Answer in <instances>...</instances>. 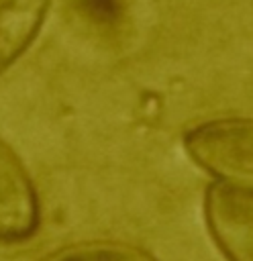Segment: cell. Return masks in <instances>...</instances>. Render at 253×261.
Segmentation results:
<instances>
[{"label": "cell", "instance_id": "1", "mask_svg": "<svg viewBox=\"0 0 253 261\" xmlns=\"http://www.w3.org/2000/svg\"><path fill=\"white\" fill-rule=\"evenodd\" d=\"M188 157L214 181L253 192V118L220 116L184 133Z\"/></svg>", "mask_w": 253, "mask_h": 261}, {"label": "cell", "instance_id": "2", "mask_svg": "<svg viewBox=\"0 0 253 261\" xmlns=\"http://www.w3.org/2000/svg\"><path fill=\"white\" fill-rule=\"evenodd\" d=\"M210 239L226 261H253V192L210 181L202 200Z\"/></svg>", "mask_w": 253, "mask_h": 261}, {"label": "cell", "instance_id": "3", "mask_svg": "<svg viewBox=\"0 0 253 261\" xmlns=\"http://www.w3.org/2000/svg\"><path fill=\"white\" fill-rule=\"evenodd\" d=\"M41 222L39 196L16 151L0 139V243L31 239Z\"/></svg>", "mask_w": 253, "mask_h": 261}, {"label": "cell", "instance_id": "4", "mask_svg": "<svg viewBox=\"0 0 253 261\" xmlns=\"http://www.w3.org/2000/svg\"><path fill=\"white\" fill-rule=\"evenodd\" d=\"M53 0H0V75L33 45Z\"/></svg>", "mask_w": 253, "mask_h": 261}, {"label": "cell", "instance_id": "5", "mask_svg": "<svg viewBox=\"0 0 253 261\" xmlns=\"http://www.w3.org/2000/svg\"><path fill=\"white\" fill-rule=\"evenodd\" d=\"M43 261H159L149 249L127 241L96 239L65 245Z\"/></svg>", "mask_w": 253, "mask_h": 261}]
</instances>
